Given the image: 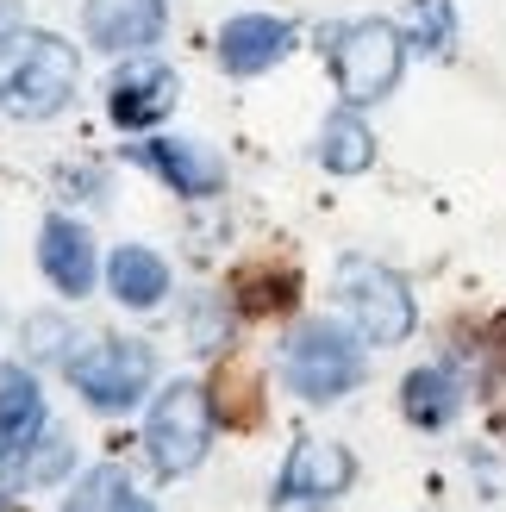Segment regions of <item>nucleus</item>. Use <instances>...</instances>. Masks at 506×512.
<instances>
[{
	"label": "nucleus",
	"mask_w": 506,
	"mask_h": 512,
	"mask_svg": "<svg viewBox=\"0 0 506 512\" xmlns=\"http://www.w3.org/2000/svg\"><path fill=\"white\" fill-rule=\"evenodd\" d=\"M75 50L57 32H13L0 44V107L13 119H50L75 94Z\"/></svg>",
	"instance_id": "nucleus-1"
},
{
	"label": "nucleus",
	"mask_w": 506,
	"mask_h": 512,
	"mask_svg": "<svg viewBox=\"0 0 506 512\" xmlns=\"http://www.w3.org/2000/svg\"><path fill=\"white\" fill-rule=\"evenodd\" d=\"M363 331H344L332 319H307L288 338L282 350V381H288V394L300 400H344V394H357L363 388Z\"/></svg>",
	"instance_id": "nucleus-2"
},
{
	"label": "nucleus",
	"mask_w": 506,
	"mask_h": 512,
	"mask_svg": "<svg viewBox=\"0 0 506 512\" xmlns=\"http://www.w3.org/2000/svg\"><path fill=\"white\" fill-rule=\"evenodd\" d=\"M325 57H332V75H338V94L350 107H369V100H388L394 82H400V63H407V32L388 19H350V25H332L319 38Z\"/></svg>",
	"instance_id": "nucleus-3"
},
{
	"label": "nucleus",
	"mask_w": 506,
	"mask_h": 512,
	"mask_svg": "<svg viewBox=\"0 0 506 512\" xmlns=\"http://www.w3.org/2000/svg\"><path fill=\"white\" fill-rule=\"evenodd\" d=\"M213 388H200V381H169V388L157 394V406H150V425H144V450L150 463H157V475H188L200 469V456L213 450Z\"/></svg>",
	"instance_id": "nucleus-4"
},
{
	"label": "nucleus",
	"mask_w": 506,
	"mask_h": 512,
	"mask_svg": "<svg viewBox=\"0 0 506 512\" xmlns=\"http://www.w3.org/2000/svg\"><path fill=\"white\" fill-rule=\"evenodd\" d=\"M338 300H344L350 325L363 331V344L388 350V344H407V338H413L419 306H413V288H407V281H400L388 263L344 256V263H338Z\"/></svg>",
	"instance_id": "nucleus-5"
},
{
	"label": "nucleus",
	"mask_w": 506,
	"mask_h": 512,
	"mask_svg": "<svg viewBox=\"0 0 506 512\" xmlns=\"http://www.w3.org/2000/svg\"><path fill=\"white\" fill-rule=\"evenodd\" d=\"M63 369H69L75 394H82L94 413H125V406H138L150 394V381H157V350L144 338H94L88 350L63 356Z\"/></svg>",
	"instance_id": "nucleus-6"
},
{
	"label": "nucleus",
	"mask_w": 506,
	"mask_h": 512,
	"mask_svg": "<svg viewBox=\"0 0 506 512\" xmlns=\"http://www.w3.org/2000/svg\"><path fill=\"white\" fill-rule=\"evenodd\" d=\"M350 481H357V463H350L344 444H325V438H300L288 450V469L275 481L269 506L275 512H319L350 494Z\"/></svg>",
	"instance_id": "nucleus-7"
},
{
	"label": "nucleus",
	"mask_w": 506,
	"mask_h": 512,
	"mask_svg": "<svg viewBox=\"0 0 506 512\" xmlns=\"http://www.w3.org/2000/svg\"><path fill=\"white\" fill-rule=\"evenodd\" d=\"M169 25V0H88L82 7V32L100 50H144L157 44Z\"/></svg>",
	"instance_id": "nucleus-8"
},
{
	"label": "nucleus",
	"mask_w": 506,
	"mask_h": 512,
	"mask_svg": "<svg viewBox=\"0 0 506 512\" xmlns=\"http://www.w3.org/2000/svg\"><path fill=\"white\" fill-rule=\"evenodd\" d=\"M138 163L157 175V182H169L182 200H207V194L225 188V163L207 144H188V138H150V144H138Z\"/></svg>",
	"instance_id": "nucleus-9"
},
{
	"label": "nucleus",
	"mask_w": 506,
	"mask_h": 512,
	"mask_svg": "<svg viewBox=\"0 0 506 512\" xmlns=\"http://www.w3.org/2000/svg\"><path fill=\"white\" fill-rule=\"evenodd\" d=\"M175 69L163 63H125L113 75V88H107V113L113 125H125V132H144V125H157L169 107H175Z\"/></svg>",
	"instance_id": "nucleus-10"
},
{
	"label": "nucleus",
	"mask_w": 506,
	"mask_h": 512,
	"mask_svg": "<svg viewBox=\"0 0 506 512\" xmlns=\"http://www.w3.org/2000/svg\"><path fill=\"white\" fill-rule=\"evenodd\" d=\"M294 50V25L288 19H269V13H244V19H225L219 32V63L225 75H263L275 69Z\"/></svg>",
	"instance_id": "nucleus-11"
},
{
	"label": "nucleus",
	"mask_w": 506,
	"mask_h": 512,
	"mask_svg": "<svg viewBox=\"0 0 506 512\" xmlns=\"http://www.w3.org/2000/svg\"><path fill=\"white\" fill-rule=\"evenodd\" d=\"M38 263H44V275H50V288L57 294H75L82 300L88 288H94V238L82 232L75 219H44V232H38Z\"/></svg>",
	"instance_id": "nucleus-12"
},
{
	"label": "nucleus",
	"mask_w": 506,
	"mask_h": 512,
	"mask_svg": "<svg viewBox=\"0 0 506 512\" xmlns=\"http://www.w3.org/2000/svg\"><path fill=\"white\" fill-rule=\"evenodd\" d=\"M400 413H407V425H419V431H444L463 413V381L450 369H438V363L413 369L407 381H400Z\"/></svg>",
	"instance_id": "nucleus-13"
},
{
	"label": "nucleus",
	"mask_w": 506,
	"mask_h": 512,
	"mask_svg": "<svg viewBox=\"0 0 506 512\" xmlns=\"http://www.w3.org/2000/svg\"><path fill=\"white\" fill-rule=\"evenodd\" d=\"M107 288L119 306H132V313H150L163 294H169V263L157 250H144V244H119L113 250V263H107Z\"/></svg>",
	"instance_id": "nucleus-14"
},
{
	"label": "nucleus",
	"mask_w": 506,
	"mask_h": 512,
	"mask_svg": "<svg viewBox=\"0 0 506 512\" xmlns=\"http://www.w3.org/2000/svg\"><path fill=\"white\" fill-rule=\"evenodd\" d=\"M38 431H44V394H38V381L25 375L19 363H0V444L19 456V450L38 444Z\"/></svg>",
	"instance_id": "nucleus-15"
},
{
	"label": "nucleus",
	"mask_w": 506,
	"mask_h": 512,
	"mask_svg": "<svg viewBox=\"0 0 506 512\" xmlns=\"http://www.w3.org/2000/svg\"><path fill=\"white\" fill-rule=\"evenodd\" d=\"M63 512H157V506L132 488V475H125L119 463H94L82 481H75V494L63 500Z\"/></svg>",
	"instance_id": "nucleus-16"
},
{
	"label": "nucleus",
	"mask_w": 506,
	"mask_h": 512,
	"mask_svg": "<svg viewBox=\"0 0 506 512\" xmlns=\"http://www.w3.org/2000/svg\"><path fill=\"white\" fill-rule=\"evenodd\" d=\"M319 163L332 169V175H363L375 163L369 125L357 113H332V119H325V132H319Z\"/></svg>",
	"instance_id": "nucleus-17"
},
{
	"label": "nucleus",
	"mask_w": 506,
	"mask_h": 512,
	"mask_svg": "<svg viewBox=\"0 0 506 512\" xmlns=\"http://www.w3.org/2000/svg\"><path fill=\"white\" fill-rule=\"evenodd\" d=\"M232 294H238V313H288L294 294H300V281L288 269H244L232 281Z\"/></svg>",
	"instance_id": "nucleus-18"
},
{
	"label": "nucleus",
	"mask_w": 506,
	"mask_h": 512,
	"mask_svg": "<svg viewBox=\"0 0 506 512\" xmlns=\"http://www.w3.org/2000/svg\"><path fill=\"white\" fill-rule=\"evenodd\" d=\"M407 44L425 50V57H450V44H457V7H450V0H413L407 7Z\"/></svg>",
	"instance_id": "nucleus-19"
},
{
	"label": "nucleus",
	"mask_w": 506,
	"mask_h": 512,
	"mask_svg": "<svg viewBox=\"0 0 506 512\" xmlns=\"http://www.w3.org/2000/svg\"><path fill=\"white\" fill-rule=\"evenodd\" d=\"M19 463H25V456H19ZM63 463H69V444H63V438H50V444L38 450V463H25V475H32V481H57Z\"/></svg>",
	"instance_id": "nucleus-20"
},
{
	"label": "nucleus",
	"mask_w": 506,
	"mask_h": 512,
	"mask_svg": "<svg viewBox=\"0 0 506 512\" xmlns=\"http://www.w3.org/2000/svg\"><path fill=\"white\" fill-rule=\"evenodd\" d=\"M25 338H32L38 356H57V350H63V325H57V319H32V325H25Z\"/></svg>",
	"instance_id": "nucleus-21"
},
{
	"label": "nucleus",
	"mask_w": 506,
	"mask_h": 512,
	"mask_svg": "<svg viewBox=\"0 0 506 512\" xmlns=\"http://www.w3.org/2000/svg\"><path fill=\"white\" fill-rule=\"evenodd\" d=\"M13 469H19V456L7 450V456H0V512H7V506H13V494H19V481H13Z\"/></svg>",
	"instance_id": "nucleus-22"
}]
</instances>
